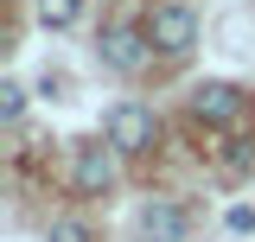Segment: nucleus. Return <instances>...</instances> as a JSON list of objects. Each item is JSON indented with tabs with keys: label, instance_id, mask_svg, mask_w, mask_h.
<instances>
[{
	"label": "nucleus",
	"instance_id": "1",
	"mask_svg": "<svg viewBox=\"0 0 255 242\" xmlns=\"http://www.w3.org/2000/svg\"><path fill=\"white\" fill-rule=\"evenodd\" d=\"M147 38H153V51H166V58H185L191 45H198V19H191V6H179V0L153 6V13H147Z\"/></svg>",
	"mask_w": 255,
	"mask_h": 242
},
{
	"label": "nucleus",
	"instance_id": "2",
	"mask_svg": "<svg viewBox=\"0 0 255 242\" xmlns=\"http://www.w3.org/2000/svg\"><path fill=\"white\" fill-rule=\"evenodd\" d=\"M109 147H115V153H147V147H153V109L115 102V109H109Z\"/></svg>",
	"mask_w": 255,
	"mask_h": 242
},
{
	"label": "nucleus",
	"instance_id": "3",
	"mask_svg": "<svg viewBox=\"0 0 255 242\" xmlns=\"http://www.w3.org/2000/svg\"><path fill=\"white\" fill-rule=\"evenodd\" d=\"M147 45H153L147 26H140V32H134V26H109V32H102V64L122 70V77H134V70L147 64Z\"/></svg>",
	"mask_w": 255,
	"mask_h": 242
},
{
	"label": "nucleus",
	"instance_id": "4",
	"mask_svg": "<svg viewBox=\"0 0 255 242\" xmlns=\"http://www.w3.org/2000/svg\"><path fill=\"white\" fill-rule=\"evenodd\" d=\"M191 115L211 121V127H230V121L243 115V90L236 83H204V90L191 96Z\"/></svg>",
	"mask_w": 255,
	"mask_h": 242
},
{
	"label": "nucleus",
	"instance_id": "5",
	"mask_svg": "<svg viewBox=\"0 0 255 242\" xmlns=\"http://www.w3.org/2000/svg\"><path fill=\"white\" fill-rule=\"evenodd\" d=\"M70 185H77V198H102V191L115 185V159H109V147H77V172H70Z\"/></svg>",
	"mask_w": 255,
	"mask_h": 242
},
{
	"label": "nucleus",
	"instance_id": "6",
	"mask_svg": "<svg viewBox=\"0 0 255 242\" xmlns=\"http://www.w3.org/2000/svg\"><path fill=\"white\" fill-rule=\"evenodd\" d=\"M140 230H147L153 242H179V236H185V211H172V204H153V211L140 217Z\"/></svg>",
	"mask_w": 255,
	"mask_h": 242
},
{
	"label": "nucleus",
	"instance_id": "7",
	"mask_svg": "<svg viewBox=\"0 0 255 242\" xmlns=\"http://www.w3.org/2000/svg\"><path fill=\"white\" fill-rule=\"evenodd\" d=\"M77 13H83V0H38V19L51 32H64V26H77Z\"/></svg>",
	"mask_w": 255,
	"mask_h": 242
},
{
	"label": "nucleus",
	"instance_id": "8",
	"mask_svg": "<svg viewBox=\"0 0 255 242\" xmlns=\"http://www.w3.org/2000/svg\"><path fill=\"white\" fill-rule=\"evenodd\" d=\"M26 115V90L19 83H0V121H19Z\"/></svg>",
	"mask_w": 255,
	"mask_h": 242
},
{
	"label": "nucleus",
	"instance_id": "9",
	"mask_svg": "<svg viewBox=\"0 0 255 242\" xmlns=\"http://www.w3.org/2000/svg\"><path fill=\"white\" fill-rule=\"evenodd\" d=\"M51 242H90V230H83V223H70V217H64V223H51Z\"/></svg>",
	"mask_w": 255,
	"mask_h": 242
}]
</instances>
